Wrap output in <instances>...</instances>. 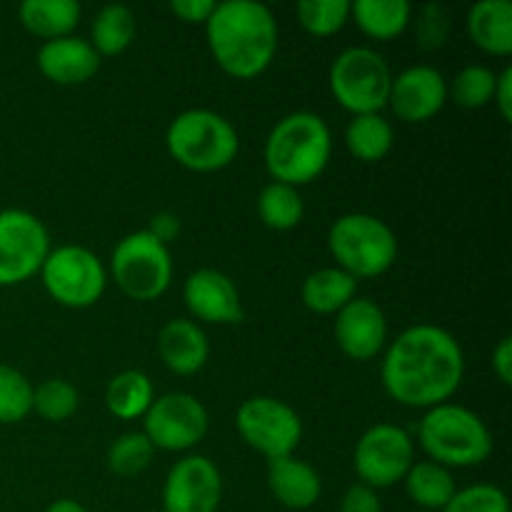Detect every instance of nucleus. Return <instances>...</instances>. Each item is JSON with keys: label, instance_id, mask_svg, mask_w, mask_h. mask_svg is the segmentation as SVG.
<instances>
[{"label": "nucleus", "instance_id": "obj_7", "mask_svg": "<svg viewBox=\"0 0 512 512\" xmlns=\"http://www.w3.org/2000/svg\"><path fill=\"white\" fill-rule=\"evenodd\" d=\"M393 73L373 48H348L330 65V93L340 108L355 115H373L388 105Z\"/></svg>", "mask_w": 512, "mask_h": 512}, {"label": "nucleus", "instance_id": "obj_15", "mask_svg": "<svg viewBox=\"0 0 512 512\" xmlns=\"http://www.w3.org/2000/svg\"><path fill=\"white\" fill-rule=\"evenodd\" d=\"M448 80L433 65H413L390 85L388 105L403 123H428L448 100Z\"/></svg>", "mask_w": 512, "mask_h": 512}, {"label": "nucleus", "instance_id": "obj_24", "mask_svg": "<svg viewBox=\"0 0 512 512\" xmlns=\"http://www.w3.org/2000/svg\"><path fill=\"white\" fill-rule=\"evenodd\" d=\"M403 483L405 493L410 495V500L418 508H423V512L443 510L453 500V495L458 493L453 473L448 468H443V465L433 463V460L413 463V468L408 470Z\"/></svg>", "mask_w": 512, "mask_h": 512}, {"label": "nucleus", "instance_id": "obj_22", "mask_svg": "<svg viewBox=\"0 0 512 512\" xmlns=\"http://www.w3.org/2000/svg\"><path fill=\"white\" fill-rule=\"evenodd\" d=\"M83 8L75 0H25L20 5V23L28 33L48 40L68 38L80 23Z\"/></svg>", "mask_w": 512, "mask_h": 512}, {"label": "nucleus", "instance_id": "obj_27", "mask_svg": "<svg viewBox=\"0 0 512 512\" xmlns=\"http://www.w3.org/2000/svg\"><path fill=\"white\" fill-rule=\"evenodd\" d=\"M393 143V125L380 113L355 115L348 128H345V145L363 163H378V160H383L393 150Z\"/></svg>", "mask_w": 512, "mask_h": 512}, {"label": "nucleus", "instance_id": "obj_35", "mask_svg": "<svg viewBox=\"0 0 512 512\" xmlns=\"http://www.w3.org/2000/svg\"><path fill=\"white\" fill-rule=\"evenodd\" d=\"M443 512H510V500L498 485H470L458 490Z\"/></svg>", "mask_w": 512, "mask_h": 512}, {"label": "nucleus", "instance_id": "obj_25", "mask_svg": "<svg viewBox=\"0 0 512 512\" xmlns=\"http://www.w3.org/2000/svg\"><path fill=\"white\" fill-rule=\"evenodd\" d=\"M350 15L368 38L393 40L408 30L413 10L405 0H355Z\"/></svg>", "mask_w": 512, "mask_h": 512}, {"label": "nucleus", "instance_id": "obj_5", "mask_svg": "<svg viewBox=\"0 0 512 512\" xmlns=\"http://www.w3.org/2000/svg\"><path fill=\"white\" fill-rule=\"evenodd\" d=\"M173 160L193 173H215L238 158L240 138L228 118L205 108L180 113L165 133Z\"/></svg>", "mask_w": 512, "mask_h": 512}, {"label": "nucleus", "instance_id": "obj_40", "mask_svg": "<svg viewBox=\"0 0 512 512\" xmlns=\"http://www.w3.org/2000/svg\"><path fill=\"white\" fill-rule=\"evenodd\" d=\"M148 233L153 235L155 240H160V243H163V245L173 243V240L180 235V220H178V215H173V213H158L153 220H150Z\"/></svg>", "mask_w": 512, "mask_h": 512}, {"label": "nucleus", "instance_id": "obj_12", "mask_svg": "<svg viewBox=\"0 0 512 512\" xmlns=\"http://www.w3.org/2000/svg\"><path fill=\"white\" fill-rule=\"evenodd\" d=\"M415 448L410 435L400 425L380 423L365 430L355 445V473L368 488H393L403 483L408 470L413 468Z\"/></svg>", "mask_w": 512, "mask_h": 512}, {"label": "nucleus", "instance_id": "obj_17", "mask_svg": "<svg viewBox=\"0 0 512 512\" xmlns=\"http://www.w3.org/2000/svg\"><path fill=\"white\" fill-rule=\"evenodd\" d=\"M183 300L195 318L210 325H238L245 315L233 280L213 268H200L188 275Z\"/></svg>", "mask_w": 512, "mask_h": 512}, {"label": "nucleus", "instance_id": "obj_14", "mask_svg": "<svg viewBox=\"0 0 512 512\" xmlns=\"http://www.w3.org/2000/svg\"><path fill=\"white\" fill-rule=\"evenodd\" d=\"M223 478L213 460L188 455L170 468L163 485V512H218Z\"/></svg>", "mask_w": 512, "mask_h": 512}, {"label": "nucleus", "instance_id": "obj_31", "mask_svg": "<svg viewBox=\"0 0 512 512\" xmlns=\"http://www.w3.org/2000/svg\"><path fill=\"white\" fill-rule=\"evenodd\" d=\"M350 18L348 0H303L298 3V20L305 33L315 38L335 35Z\"/></svg>", "mask_w": 512, "mask_h": 512}, {"label": "nucleus", "instance_id": "obj_9", "mask_svg": "<svg viewBox=\"0 0 512 512\" xmlns=\"http://www.w3.org/2000/svg\"><path fill=\"white\" fill-rule=\"evenodd\" d=\"M40 275L50 298L65 308H90L105 293L103 263L83 245H60L50 250Z\"/></svg>", "mask_w": 512, "mask_h": 512}, {"label": "nucleus", "instance_id": "obj_30", "mask_svg": "<svg viewBox=\"0 0 512 512\" xmlns=\"http://www.w3.org/2000/svg\"><path fill=\"white\" fill-rule=\"evenodd\" d=\"M33 410V385L20 370L0 365V425L25 420Z\"/></svg>", "mask_w": 512, "mask_h": 512}, {"label": "nucleus", "instance_id": "obj_38", "mask_svg": "<svg viewBox=\"0 0 512 512\" xmlns=\"http://www.w3.org/2000/svg\"><path fill=\"white\" fill-rule=\"evenodd\" d=\"M215 0H173L170 13L178 15L183 23H208V18L215 10Z\"/></svg>", "mask_w": 512, "mask_h": 512}, {"label": "nucleus", "instance_id": "obj_39", "mask_svg": "<svg viewBox=\"0 0 512 512\" xmlns=\"http://www.w3.org/2000/svg\"><path fill=\"white\" fill-rule=\"evenodd\" d=\"M493 103L498 105L505 123H510L512 120V68H503V73H498V78H495Z\"/></svg>", "mask_w": 512, "mask_h": 512}, {"label": "nucleus", "instance_id": "obj_28", "mask_svg": "<svg viewBox=\"0 0 512 512\" xmlns=\"http://www.w3.org/2000/svg\"><path fill=\"white\" fill-rule=\"evenodd\" d=\"M90 45L95 53L103 55H120L130 48L135 40V15L128 5H105L98 10L90 28Z\"/></svg>", "mask_w": 512, "mask_h": 512}, {"label": "nucleus", "instance_id": "obj_13", "mask_svg": "<svg viewBox=\"0 0 512 512\" xmlns=\"http://www.w3.org/2000/svg\"><path fill=\"white\" fill-rule=\"evenodd\" d=\"M208 425V410L195 395L168 393L153 400L143 418V433L153 448L183 453L205 438Z\"/></svg>", "mask_w": 512, "mask_h": 512}, {"label": "nucleus", "instance_id": "obj_34", "mask_svg": "<svg viewBox=\"0 0 512 512\" xmlns=\"http://www.w3.org/2000/svg\"><path fill=\"white\" fill-rule=\"evenodd\" d=\"M78 390L68 380H45L33 388V410L50 423H63L78 410Z\"/></svg>", "mask_w": 512, "mask_h": 512}, {"label": "nucleus", "instance_id": "obj_19", "mask_svg": "<svg viewBox=\"0 0 512 512\" xmlns=\"http://www.w3.org/2000/svg\"><path fill=\"white\" fill-rule=\"evenodd\" d=\"M268 485L275 500L288 510L313 508L323 495V483L313 465L298 460L295 455L268 460Z\"/></svg>", "mask_w": 512, "mask_h": 512}, {"label": "nucleus", "instance_id": "obj_10", "mask_svg": "<svg viewBox=\"0 0 512 512\" xmlns=\"http://www.w3.org/2000/svg\"><path fill=\"white\" fill-rule=\"evenodd\" d=\"M240 438L268 460L288 458L303 438V420L288 403L268 395L245 400L235 415Z\"/></svg>", "mask_w": 512, "mask_h": 512}, {"label": "nucleus", "instance_id": "obj_43", "mask_svg": "<svg viewBox=\"0 0 512 512\" xmlns=\"http://www.w3.org/2000/svg\"><path fill=\"white\" fill-rule=\"evenodd\" d=\"M420 512H423V510H420Z\"/></svg>", "mask_w": 512, "mask_h": 512}, {"label": "nucleus", "instance_id": "obj_42", "mask_svg": "<svg viewBox=\"0 0 512 512\" xmlns=\"http://www.w3.org/2000/svg\"><path fill=\"white\" fill-rule=\"evenodd\" d=\"M45 512H88V510H85L78 500L60 498V500H55V503H50L48 508H45Z\"/></svg>", "mask_w": 512, "mask_h": 512}, {"label": "nucleus", "instance_id": "obj_41", "mask_svg": "<svg viewBox=\"0 0 512 512\" xmlns=\"http://www.w3.org/2000/svg\"><path fill=\"white\" fill-rule=\"evenodd\" d=\"M493 370L503 385L512 383V340L503 338L493 350Z\"/></svg>", "mask_w": 512, "mask_h": 512}, {"label": "nucleus", "instance_id": "obj_18", "mask_svg": "<svg viewBox=\"0 0 512 512\" xmlns=\"http://www.w3.org/2000/svg\"><path fill=\"white\" fill-rule=\"evenodd\" d=\"M100 68V55L95 53L90 40L68 38L48 40L38 50V70L55 85L88 83Z\"/></svg>", "mask_w": 512, "mask_h": 512}, {"label": "nucleus", "instance_id": "obj_2", "mask_svg": "<svg viewBox=\"0 0 512 512\" xmlns=\"http://www.w3.org/2000/svg\"><path fill=\"white\" fill-rule=\"evenodd\" d=\"M215 63L238 80L258 78L278 53V20L258 0H228L215 5L205 23Z\"/></svg>", "mask_w": 512, "mask_h": 512}, {"label": "nucleus", "instance_id": "obj_4", "mask_svg": "<svg viewBox=\"0 0 512 512\" xmlns=\"http://www.w3.org/2000/svg\"><path fill=\"white\" fill-rule=\"evenodd\" d=\"M418 438L433 463L443 468H475L493 453V435L478 413L463 405H435L420 420Z\"/></svg>", "mask_w": 512, "mask_h": 512}, {"label": "nucleus", "instance_id": "obj_11", "mask_svg": "<svg viewBox=\"0 0 512 512\" xmlns=\"http://www.w3.org/2000/svg\"><path fill=\"white\" fill-rule=\"evenodd\" d=\"M50 238L40 218L28 210H0V288L20 285L40 273Z\"/></svg>", "mask_w": 512, "mask_h": 512}, {"label": "nucleus", "instance_id": "obj_33", "mask_svg": "<svg viewBox=\"0 0 512 512\" xmlns=\"http://www.w3.org/2000/svg\"><path fill=\"white\" fill-rule=\"evenodd\" d=\"M153 450V443L145 438V433H125L110 445L108 468L120 478H133L148 468Z\"/></svg>", "mask_w": 512, "mask_h": 512}, {"label": "nucleus", "instance_id": "obj_3", "mask_svg": "<svg viewBox=\"0 0 512 512\" xmlns=\"http://www.w3.org/2000/svg\"><path fill=\"white\" fill-rule=\"evenodd\" d=\"M333 155V135L320 115L300 110L275 123L265 140L263 160L275 183L300 188L325 173Z\"/></svg>", "mask_w": 512, "mask_h": 512}, {"label": "nucleus", "instance_id": "obj_8", "mask_svg": "<svg viewBox=\"0 0 512 512\" xmlns=\"http://www.w3.org/2000/svg\"><path fill=\"white\" fill-rule=\"evenodd\" d=\"M115 285L138 303L158 300L173 280V258L168 245L155 240L148 230L130 233L113 250Z\"/></svg>", "mask_w": 512, "mask_h": 512}, {"label": "nucleus", "instance_id": "obj_6", "mask_svg": "<svg viewBox=\"0 0 512 512\" xmlns=\"http://www.w3.org/2000/svg\"><path fill=\"white\" fill-rule=\"evenodd\" d=\"M328 248L338 260V268L355 280L388 273L398 258V238L393 228L368 213L340 215L330 225Z\"/></svg>", "mask_w": 512, "mask_h": 512}, {"label": "nucleus", "instance_id": "obj_36", "mask_svg": "<svg viewBox=\"0 0 512 512\" xmlns=\"http://www.w3.org/2000/svg\"><path fill=\"white\" fill-rule=\"evenodd\" d=\"M450 33V15L443 5L430 3L420 10L418 20H415V35H418V45L425 50L443 48Z\"/></svg>", "mask_w": 512, "mask_h": 512}, {"label": "nucleus", "instance_id": "obj_21", "mask_svg": "<svg viewBox=\"0 0 512 512\" xmlns=\"http://www.w3.org/2000/svg\"><path fill=\"white\" fill-rule=\"evenodd\" d=\"M468 35L483 53L508 58L512 53V3L480 0L468 10Z\"/></svg>", "mask_w": 512, "mask_h": 512}, {"label": "nucleus", "instance_id": "obj_23", "mask_svg": "<svg viewBox=\"0 0 512 512\" xmlns=\"http://www.w3.org/2000/svg\"><path fill=\"white\" fill-rule=\"evenodd\" d=\"M358 293V280L340 268H320L305 278L300 298L308 310L318 315L340 313Z\"/></svg>", "mask_w": 512, "mask_h": 512}, {"label": "nucleus", "instance_id": "obj_26", "mask_svg": "<svg viewBox=\"0 0 512 512\" xmlns=\"http://www.w3.org/2000/svg\"><path fill=\"white\" fill-rule=\"evenodd\" d=\"M153 400V380L140 370H125V373L115 375L105 388V408L118 420L145 418Z\"/></svg>", "mask_w": 512, "mask_h": 512}, {"label": "nucleus", "instance_id": "obj_1", "mask_svg": "<svg viewBox=\"0 0 512 512\" xmlns=\"http://www.w3.org/2000/svg\"><path fill=\"white\" fill-rule=\"evenodd\" d=\"M465 375L463 348L438 325H413L388 348L380 368L383 388L405 408L430 410L458 393Z\"/></svg>", "mask_w": 512, "mask_h": 512}, {"label": "nucleus", "instance_id": "obj_37", "mask_svg": "<svg viewBox=\"0 0 512 512\" xmlns=\"http://www.w3.org/2000/svg\"><path fill=\"white\" fill-rule=\"evenodd\" d=\"M340 512H383V505L373 488L360 483L345 490L343 500H340Z\"/></svg>", "mask_w": 512, "mask_h": 512}, {"label": "nucleus", "instance_id": "obj_20", "mask_svg": "<svg viewBox=\"0 0 512 512\" xmlns=\"http://www.w3.org/2000/svg\"><path fill=\"white\" fill-rule=\"evenodd\" d=\"M158 353L165 368L175 375H193L208 363L210 345L193 320L175 318L163 325L158 335Z\"/></svg>", "mask_w": 512, "mask_h": 512}, {"label": "nucleus", "instance_id": "obj_32", "mask_svg": "<svg viewBox=\"0 0 512 512\" xmlns=\"http://www.w3.org/2000/svg\"><path fill=\"white\" fill-rule=\"evenodd\" d=\"M495 78L498 73H493L485 65H468V68L460 70L453 78V100L465 110H478L493 100L495 93Z\"/></svg>", "mask_w": 512, "mask_h": 512}, {"label": "nucleus", "instance_id": "obj_29", "mask_svg": "<svg viewBox=\"0 0 512 512\" xmlns=\"http://www.w3.org/2000/svg\"><path fill=\"white\" fill-rule=\"evenodd\" d=\"M258 213L265 228L270 230H293L300 225L305 215L303 198H300L298 188H290L283 183H268L258 195Z\"/></svg>", "mask_w": 512, "mask_h": 512}, {"label": "nucleus", "instance_id": "obj_16", "mask_svg": "<svg viewBox=\"0 0 512 512\" xmlns=\"http://www.w3.org/2000/svg\"><path fill=\"white\" fill-rule=\"evenodd\" d=\"M335 340L350 360H373L388 340L383 308L370 298H353L340 313H335Z\"/></svg>", "mask_w": 512, "mask_h": 512}]
</instances>
